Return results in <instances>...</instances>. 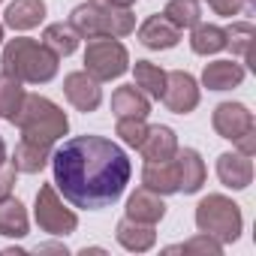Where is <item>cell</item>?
<instances>
[{
	"label": "cell",
	"mask_w": 256,
	"mask_h": 256,
	"mask_svg": "<svg viewBox=\"0 0 256 256\" xmlns=\"http://www.w3.org/2000/svg\"><path fill=\"white\" fill-rule=\"evenodd\" d=\"M28 226H30L28 208L18 199H12V196L0 199V235L4 238H24Z\"/></svg>",
	"instance_id": "obj_22"
},
{
	"label": "cell",
	"mask_w": 256,
	"mask_h": 256,
	"mask_svg": "<svg viewBox=\"0 0 256 256\" xmlns=\"http://www.w3.org/2000/svg\"><path fill=\"white\" fill-rule=\"evenodd\" d=\"M244 82V66L235 60H214L202 70V84L208 90H232Z\"/></svg>",
	"instance_id": "obj_18"
},
{
	"label": "cell",
	"mask_w": 256,
	"mask_h": 256,
	"mask_svg": "<svg viewBox=\"0 0 256 256\" xmlns=\"http://www.w3.org/2000/svg\"><path fill=\"white\" fill-rule=\"evenodd\" d=\"M139 151L145 160H172L175 151H178V136L172 126H163V124H154L145 130L142 142H139Z\"/></svg>",
	"instance_id": "obj_15"
},
{
	"label": "cell",
	"mask_w": 256,
	"mask_h": 256,
	"mask_svg": "<svg viewBox=\"0 0 256 256\" xmlns=\"http://www.w3.org/2000/svg\"><path fill=\"white\" fill-rule=\"evenodd\" d=\"M124 211H126V217H130V220L157 226V223L166 217V202H163L160 193H154V190H148V187H139L130 199H126V208H124Z\"/></svg>",
	"instance_id": "obj_14"
},
{
	"label": "cell",
	"mask_w": 256,
	"mask_h": 256,
	"mask_svg": "<svg viewBox=\"0 0 256 256\" xmlns=\"http://www.w3.org/2000/svg\"><path fill=\"white\" fill-rule=\"evenodd\" d=\"M211 124L220 139H229L235 142L241 133L253 130V112L244 106V102H220L211 114Z\"/></svg>",
	"instance_id": "obj_9"
},
{
	"label": "cell",
	"mask_w": 256,
	"mask_h": 256,
	"mask_svg": "<svg viewBox=\"0 0 256 256\" xmlns=\"http://www.w3.org/2000/svg\"><path fill=\"white\" fill-rule=\"evenodd\" d=\"M217 178L229 190H247L250 181H253V163H250V157H244L238 151L220 154L217 157Z\"/></svg>",
	"instance_id": "obj_13"
},
{
	"label": "cell",
	"mask_w": 256,
	"mask_h": 256,
	"mask_svg": "<svg viewBox=\"0 0 256 256\" xmlns=\"http://www.w3.org/2000/svg\"><path fill=\"white\" fill-rule=\"evenodd\" d=\"M48 160H52V148H46V145H34V142H18L16 145V151H12V166H16V172H24V175H36V172H42L46 166H48Z\"/></svg>",
	"instance_id": "obj_21"
},
{
	"label": "cell",
	"mask_w": 256,
	"mask_h": 256,
	"mask_svg": "<svg viewBox=\"0 0 256 256\" xmlns=\"http://www.w3.org/2000/svg\"><path fill=\"white\" fill-rule=\"evenodd\" d=\"M78 30L66 22H54V24H48L46 30H42V46L46 48H52L58 58H66V54H72L76 48H78Z\"/></svg>",
	"instance_id": "obj_23"
},
{
	"label": "cell",
	"mask_w": 256,
	"mask_h": 256,
	"mask_svg": "<svg viewBox=\"0 0 256 256\" xmlns=\"http://www.w3.org/2000/svg\"><path fill=\"white\" fill-rule=\"evenodd\" d=\"M64 94L66 100L78 108V112H96V106L102 102V88L94 76H88L84 70L70 72L64 78Z\"/></svg>",
	"instance_id": "obj_10"
},
{
	"label": "cell",
	"mask_w": 256,
	"mask_h": 256,
	"mask_svg": "<svg viewBox=\"0 0 256 256\" xmlns=\"http://www.w3.org/2000/svg\"><path fill=\"white\" fill-rule=\"evenodd\" d=\"M114 238L124 250H130V253H145L154 247L157 241V232L151 223H139V220H130V217H124L114 229Z\"/></svg>",
	"instance_id": "obj_16"
},
{
	"label": "cell",
	"mask_w": 256,
	"mask_h": 256,
	"mask_svg": "<svg viewBox=\"0 0 256 256\" xmlns=\"http://www.w3.org/2000/svg\"><path fill=\"white\" fill-rule=\"evenodd\" d=\"M235 145H238V154L253 157V154H256V126H253V130H247V133H241V136L235 139Z\"/></svg>",
	"instance_id": "obj_33"
},
{
	"label": "cell",
	"mask_w": 256,
	"mask_h": 256,
	"mask_svg": "<svg viewBox=\"0 0 256 256\" xmlns=\"http://www.w3.org/2000/svg\"><path fill=\"white\" fill-rule=\"evenodd\" d=\"M90 4H102V6H118V10H130L136 0H90Z\"/></svg>",
	"instance_id": "obj_34"
},
{
	"label": "cell",
	"mask_w": 256,
	"mask_h": 256,
	"mask_svg": "<svg viewBox=\"0 0 256 256\" xmlns=\"http://www.w3.org/2000/svg\"><path fill=\"white\" fill-rule=\"evenodd\" d=\"M0 42H4V24H0Z\"/></svg>",
	"instance_id": "obj_36"
},
{
	"label": "cell",
	"mask_w": 256,
	"mask_h": 256,
	"mask_svg": "<svg viewBox=\"0 0 256 256\" xmlns=\"http://www.w3.org/2000/svg\"><path fill=\"white\" fill-rule=\"evenodd\" d=\"M0 163H6V142H4V136H0Z\"/></svg>",
	"instance_id": "obj_35"
},
{
	"label": "cell",
	"mask_w": 256,
	"mask_h": 256,
	"mask_svg": "<svg viewBox=\"0 0 256 256\" xmlns=\"http://www.w3.org/2000/svg\"><path fill=\"white\" fill-rule=\"evenodd\" d=\"M253 40H256V30L250 22H235L232 28H226V48H232V54L241 60H250Z\"/></svg>",
	"instance_id": "obj_28"
},
{
	"label": "cell",
	"mask_w": 256,
	"mask_h": 256,
	"mask_svg": "<svg viewBox=\"0 0 256 256\" xmlns=\"http://www.w3.org/2000/svg\"><path fill=\"white\" fill-rule=\"evenodd\" d=\"M34 217H36V226L48 235H70L76 232L78 226V217L76 211H70L64 205V199L58 196L54 184H42L40 193H36V205H34Z\"/></svg>",
	"instance_id": "obj_7"
},
{
	"label": "cell",
	"mask_w": 256,
	"mask_h": 256,
	"mask_svg": "<svg viewBox=\"0 0 256 256\" xmlns=\"http://www.w3.org/2000/svg\"><path fill=\"white\" fill-rule=\"evenodd\" d=\"M58 64L60 58L46 48L42 42L30 40V36H16L6 42L4 58H0V66H4L6 76L18 78L22 84H46L58 76Z\"/></svg>",
	"instance_id": "obj_2"
},
{
	"label": "cell",
	"mask_w": 256,
	"mask_h": 256,
	"mask_svg": "<svg viewBox=\"0 0 256 256\" xmlns=\"http://www.w3.org/2000/svg\"><path fill=\"white\" fill-rule=\"evenodd\" d=\"M133 78H136V88H139L145 96L163 100V90H166V70H160V66L151 64V60H136Z\"/></svg>",
	"instance_id": "obj_24"
},
{
	"label": "cell",
	"mask_w": 256,
	"mask_h": 256,
	"mask_svg": "<svg viewBox=\"0 0 256 256\" xmlns=\"http://www.w3.org/2000/svg\"><path fill=\"white\" fill-rule=\"evenodd\" d=\"M145 130H148L145 118H118V130H114V133L120 136V142H124V145L139 148V142H142Z\"/></svg>",
	"instance_id": "obj_30"
},
{
	"label": "cell",
	"mask_w": 256,
	"mask_h": 256,
	"mask_svg": "<svg viewBox=\"0 0 256 256\" xmlns=\"http://www.w3.org/2000/svg\"><path fill=\"white\" fill-rule=\"evenodd\" d=\"M163 16L178 28V30H187L193 24L202 22V6H199V0H169Z\"/></svg>",
	"instance_id": "obj_27"
},
{
	"label": "cell",
	"mask_w": 256,
	"mask_h": 256,
	"mask_svg": "<svg viewBox=\"0 0 256 256\" xmlns=\"http://www.w3.org/2000/svg\"><path fill=\"white\" fill-rule=\"evenodd\" d=\"M48 163L54 172V190L82 211L114 205L133 175L126 151L106 136L66 139Z\"/></svg>",
	"instance_id": "obj_1"
},
{
	"label": "cell",
	"mask_w": 256,
	"mask_h": 256,
	"mask_svg": "<svg viewBox=\"0 0 256 256\" xmlns=\"http://www.w3.org/2000/svg\"><path fill=\"white\" fill-rule=\"evenodd\" d=\"M151 102L136 84H124L112 94V114L114 118H148Z\"/></svg>",
	"instance_id": "obj_19"
},
{
	"label": "cell",
	"mask_w": 256,
	"mask_h": 256,
	"mask_svg": "<svg viewBox=\"0 0 256 256\" xmlns=\"http://www.w3.org/2000/svg\"><path fill=\"white\" fill-rule=\"evenodd\" d=\"M139 42L151 52H166V48H175L181 42V30L166 18V16H148L142 24H139Z\"/></svg>",
	"instance_id": "obj_11"
},
{
	"label": "cell",
	"mask_w": 256,
	"mask_h": 256,
	"mask_svg": "<svg viewBox=\"0 0 256 256\" xmlns=\"http://www.w3.org/2000/svg\"><path fill=\"white\" fill-rule=\"evenodd\" d=\"M142 187L160 193V196H169V193H178V169H175V160H148L145 169H142Z\"/></svg>",
	"instance_id": "obj_17"
},
{
	"label": "cell",
	"mask_w": 256,
	"mask_h": 256,
	"mask_svg": "<svg viewBox=\"0 0 256 256\" xmlns=\"http://www.w3.org/2000/svg\"><path fill=\"white\" fill-rule=\"evenodd\" d=\"M18 130H22V139L24 142H34V145H46L52 148L54 142H60L70 130V118L66 112L52 102L48 96H40V94H30L24 96L16 120H12Z\"/></svg>",
	"instance_id": "obj_3"
},
{
	"label": "cell",
	"mask_w": 256,
	"mask_h": 256,
	"mask_svg": "<svg viewBox=\"0 0 256 256\" xmlns=\"http://www.w3.org/2000/svg\"><path fill=\"white\" fill-rule=\"evenodd\" d=\"M166 253H199V256H220V253H223V244H220L217 238H211V235L199 232V235H193V238H190V241H184V244L166 247Z\"/></svg>",
	"instance_id": "obj_29"
},
{
	"label": "cell",
	"mask_w": 256,
	"mask_h": 256,
	"mask_svg": "<svg viewBox=\"0 0 256 256\" xmlns=\"http://www.w3.org/2000/svg\"><path fill=\"white\" fill-rule=\"evenodd\" d=\"M208 6H211L217 16L232 18V16H238L244 6H250V0H208Z\"/></svg>",
	"instance_id": "obj_31"
},
{
	"label": "cell",
	"mask_w": 256,
	"mask_h": 256,
	"mask_svg": "<svg viewBox=\"0 0 256 256\" xmlns=\"http://www.w3.org/2000/svg\"><path fill=\"white\" fill-rule=\"evenodd\" d=\"M126 70H130V54H126L124 42H118L114 36L88 40V48H84L88 76H94L96 82H112V78H120Z\"/></svg>",
	"instance_id": "obj_6"
},
{
	"label": "cell",
	"mask_w": 256,
	"mask_h": 256,
	"mask_svg": "<svg viewBox=\"0 0 256 256\" xmlns=\"http://www.w3.org/2000/svg\"><path fill=\"white\" fill-rule=\"evenodd\" d=\"M24 96H28V94H24V88H22L18 78L0 72V118H4V120H16V114H18Z\"/></svg>",
	"instance_id": "obj_26"
},
{
	"label": "cell",
	"mask_w": 256,
	"mask_h": 256,
	"mask_svg": "<svg viewBox=\"0 0 256 256\" xmlns=\"http://www.w3.org/2000/svg\"><path fill=\"white\" fill-rule=\"evenodd\" d=\"M70 24L78 30L82 40L94 36H130L136 30V16L130 10H118V6H102V4H78L70 16Z\"/></svg>",
	"instance_id": "obj_4"
},
{
	"label": "cell",
	"mask_w": 256,
	"mask_h": 256,
	"mask_svg": "<svg viewBox=\"0 0 256 256\" xmlns=\"http://www.w3.org/2000/svg\"><path fill=\"white\" fill-rule=\"evenodd\" d=\"M172 160H175V169H178V193H187V196L190 193H199L202 184H205V178H208V169H205L199 151L178 148Z\"/></svg>",
	"instance_id": "obj_12"
},
{
	"label": "cell",
	"mask_w": 256,
	"mask_h": 256,
	"mask_svg": "<svg viewBox=\"0 0 256 256\" xmlns=\"http://www.w3.org/2000/svg\"><path fill=\"white\" fill-rule=\"evenodd\" d=\"M190 48L196 54H217L226 48V30L217 28V24H193V34H190Z\"/></svg>",
	"instance_id": "obj_25"
},
{
	"label": "cell",
	"mask_w": 256,
	"mask_h": 256,
	"mask_svg": "<svg viewBox=\"0 0 256 256\" xmlns=\"http://www.w3.org/2000/svg\"><path fill=\"white\" fill-rule=\"evenodd\" d=\"M241 226H244L241 208L229 196H223V193H208L196 205V229L205 232V235H211V238H217L220 244L238 241Z\"/></svg>",
	"instance_id": "obj_5"
},
{
	"label": "cell",
	"mask_w": 256,
	"mask_h": 256,
	"mask_svg": "<svg viewBox=\"0 0 256 256\" xmlns=\"http://www.w3.org/2000/svg\"><path fill=\"white\" fill-rule=\"evenodd\" d=\"M12 187H16V166L12 163H0V199L12 196Z\"/></svg>",
	"instance_id": "obj_32"
},
{
	"label": "cell",
	"mask_w": 256,
	"mask_h": 256,
	"mask_svg": "<svg viewBox=\"0 0 256 256\" xmlns=\"http://www.w3.org/2000/svg\"><path fill=\"white\" fill-rule=\"evenodd\" d=\"M46 18V4L42 0H12L6 6V28L12 30H34Z\"/></svg>",
	"instance_id": "obj_20"
},
{
	"label": "cell",
	"mask_w": 256,
	"mask_h": 256,
	"mask_svg": "<svg viewBox=\"0 0 256 256\" xmlns=\"http://www.w3.org/2000/svg\"><path fill=\"white\" fill-rule=\"evenodd\" d=\"M163 102L169 112L175 114H190L199 106V84L190 72L184 70H172L166 72V90H163Z\"/></svg>",
	"instance_id": "obj_8"
}]
</instances>
